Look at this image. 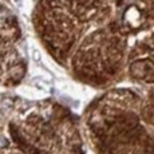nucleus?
I'll return each instance as SVG.
<instances>
[{"mask_svg":"<svg viewBox=\"0 0 154 154\" xmlns=\"http://www.w3.org/2000/svg\"><path fill=\"white\" fill-rule=\"evenodd\" d=\"M154 23V0H39L32 24L40 43L74 79L107 87L125 71L131 35Z\"/></svg>","mask_w":154,"mask_h":154,"instance_id":"f257e3e1","label":"nucleus"},{"mask_svg":"<svg viewBox=\"0 0 154 154\" xmlns=\"http://www.w3.org/2000/svg\"><path fill=\"white\" fill-rule=\"evenodd\" d=\"M83 127L97 154H154V86L107 90L90 103Z\"/></svg>","mask_w":154,"mask_h":154,"instance_id":"f03ea898","label":"nucleus"},{"mask_svg":"<svg viewBox=\"0 0 154 154\" xmlns=\"http://www.w3.org/2000/svg\"><path fill=\"white\" fill-rule=\"evenodd\" d=\"M5 135L29 154H86L76 118L54 100L31 103L15 112Z\"/></svg>","mask_w":154,"mask_h":154,"instance_id":"7ed1b4c3","label":"nucleus"},{"mask_svg":"<svg viewBox=\"0 0 154 154\" xmlns=\"http://www.w3.org/2000/svg\"><path fill=\"white\" fill-rule=\"evenodd\" d=\"M26 72L22 28L12 11L0 5V90L17 86Z\"/></svg>","mask_w":154,"mask_h":154,"instance_id":"20e7f679","label":"nucleus"},{"mask_svg":"<svg viewBox=\"0 0 154 154\" xmlns=\"http://www.w3.org/2000/svg\"><path fill=\"white\" fill-rule=\"evenodd\" d=\"M125 70L134 83L154 86V32L138 39L127 51Z\"/></svg>","mask_w":154,"mask_h":154,"instance_id":"39448f33","label":"nucleus"},{"mask_svg":"<svg viewBox=\"0 0 154 154\" xmlns=\"http://www.w3.org/2000/svg\"><path fill=\"white\" fill-rule=\"evenodd\" d=\"M4 127V125H3V117H2V114H0V130Z\"/></svg>","mask_w":154,"mask_h":154,"instance_id":"423d86ee","label":"nucleus"}]
</instances>
